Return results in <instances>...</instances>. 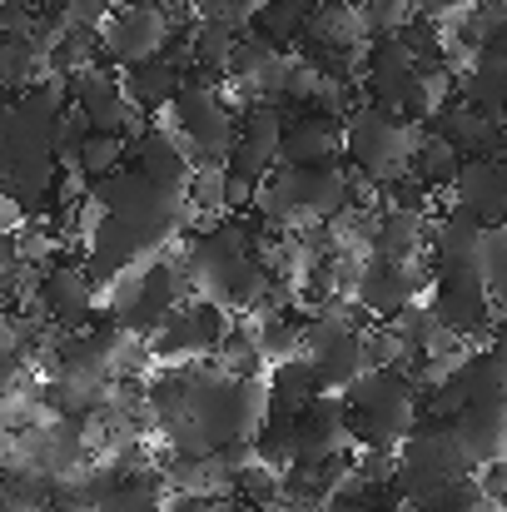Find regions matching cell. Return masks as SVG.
I'll list each match as a JSON object with an SVG mask.
<instances>
[{
    "instance_id": "1",
    "label": "cell",
    "mask_w": 507,
    "mask_h": 512,
    "mask_svg": "<svg viewBox=\"0 0 507 512\" xmlns=\"http://www.w3.org/2000/svg\"><path fill=\"white\" fill-rule=\"evenodd\" d=\"M348 398V423L358 433V453H398L423 428V388L403 368H373Z\"/></svg>"
},
{
    "instance_id": "2",
    "label": "cell",
    "mask_w": 507,
    "mask_h": 512,
    "mask_svg": "<svg viewBox=\"0 0 507 512\" xmlns=\"http://www.w3.org/2000/svg\"><path fill=\"white\" fill-rule=\"evenodd\" d=\"M179 264L194 284V294L214 299L219 309H229L234 319H249L269 304V289H274V274L259 264V259H244L234 249H224L209 229L189 234L179 244Z\"/></svg>"
},
{
    "instance_id": "3",
    "label": "cell",
    "mask_w": 507,
    "mask_h": 512,
    "mask_svg": "<svg viewBox=\"0 0 507 512\" xmlns=\"http://www.w3.org/2000/svg\"><path fill=\"white\" fill-rule=\"evenodd\" d=\"M194 294L184 264H179V249H169L160 259L140 264L135 274H125L120 284L105 289V319L135 339H155L165 329V319Z\"/></svg>"
},
{
    "instance_id": "4",
    "label": "cell",
    "mask_w": 507,
    "mask_h": 512,
    "mask_svg": "<svg viewBox=\"0 0 507 512\" xmlns=\"http://www.w3.org/2000/svg\"><path fill=\"white\" fill-rule=\"evenodd\" d=\"M169 135L189 150L194 170H209V165L224 170L234 145H239V105L229 100L224 85H209V80L189 75L174 110H169Z\"/></svg>"
},
{
    "instance_id": "5",
    "label": "cell",
    "mask_w": 507,
    "mask_h": 512,
    "mask_svg": "<svg viewBox=\"0 0 507 512\" xmlns=\"http://www.w3.org/2000/svg\"><path fill=\"white\" fill-rule=\"evenodd\" d=\"M343 145H348V165L358 174H368L378 189L398 184L413 174L418 145H423V125H408L403 115L383 110V105H358L343 120Z\"/></svg>"
},
{
    "instance_id": "6",
    "label": "cell",
    "mask_w": 507,
    "mask_h": 512,
    "mask_svg": "<svg viewBox=\"0 0 507 512\" xmlns=\"http://www.w3.org/2000/svg\"><path fill=\"white\" fill-rule=\"evenodd\" d=\"M473 473H478V468H473V458H468L458 428H453V423H438V418H423V428L398 448V478H393V488L403 493L408 508H418V503H428L438 488H448V483H458V478H473Z\"/></svg>"
},
{
    "instance_id": "7",
    "label": "cell",
    "mask_w": 507,
    "mask_h": 512,
    "mask_svg": "<svg viewBox=\"0 0 507 512\" xmlns=\"http://www.w3.org/2000/svg\"><path fill=\"white\" fill-rule=\"evenodd\" d=\"M20 314H35L45 319L50 329L60 334H85L100 324L105 314V289L100 279L85 269V259H55L40 269V294H35V309H20Z\"/></svg>"
},
{
    "instance_id": "8",
    "label": "cell",
    "mask_w": 507,
    "mask_h": 512,
    "mask_svg": "<svg viewBox=\"0 0 507 512\" xmlns=\"http://www.w3.org/2000/svg\"><path fill=\"white\" fill-rule=\"evenodd\" d=\"M174 40H179V20L160 0H120L110 25L100 30L105 65H115V70H135V65L160 60V55H169Z\"/></svg>"
},
{
    "instance_id": "9",
    "label": "cell",
    "mask_w": 507,
    "mask_h": 512,
    "mask_svg": "<svg viewBox=\"0 0 507 512\" xmlns=\"http://www.w3.org/2000/svg\"><path fill=\"white\" fill-rule=\"evenodd\" d=\"M229 329H234V314H229V309H219V304L204 299V294H189V299L165 319V329L150 339L155 368L209 363V358L219 353V343L229 339Z\"/></svg>"
},
{
    "instance_id": "10",
    "label": "cell",
    "mask_w": 507,
    "mask_h": 512,
    "mask_svg": "<svg viewBox=\"0 0 507 512\" xmlns=\"http://www.w3.org/2000/svg\"><path fill=\"white\" fill-rule=\"evenodd\" d=\"M428 304H433V314L448 324V334H458L468 348L488 343L493 329L503 324V309H498V299H493L483 269H443V274H433Z\"/></svg>"
},
{
    "instance_id": "11",
    "label": "cell",
    "mask_w": 507,
    "mask_h": 512,
    "mask_svg": "<svg viewBox=\"0 0 507 512\" xmlns=\"http://www.w3.org/2000/svg\"><path fill=\"white\" fill-rule=\"evenodd\" d=\"M433 294V269L428 264H398V259H368L363 274H358V289H353V304L363 309L368 324H393L403 319L408 309L428 304Z\"/></svg>"
},
{
    "instance_id": "12",
    "label": "cell",
    "mask_w": 507,
    "mask_h": 512,
    "mask_svg": "<svg viewBox=\"0 0 507 512\" xmlns=\"http://www.w3.org/2000/svg\"><path fill=\"white\" fill-rule=\"evenodd\" d=\"M289 115L294 110H279V105H249L239 115V145L229 155L224 170L244 184H264L269 174L284 165V130H289Z\"/></svg>"
},
{
    "instance_id": "13",
    "label": "cell",
    "mask_w": 507,
    "mask_h": 512,
    "mask_svg": "<svg viewBox=\"0 0 507 512\" xmlns=\"http://www.w3.org/2000/svg\"><path fill=\"white\" fill-rule=\"evenodd\" d=\"M448 209L478 219L483 229H503L507 224V174L503 160H468L458 184L448 189Z\"/></svg>"
},
{
    "instance_id": "14",
    "label": "cell",
    "mask_w": 507,
    "mask_h": 512,
    "mask_svg": "<svg viewBox=\"0 0 507 512\" xmlns=\"http://www.w3.org/2000/svg\"><path fill=\"white\" fill-rule=\"evenodd\" d=\"M284 165L294 170H319V165H348V145H343V125L329 115H289L284 130Z\"/></svg>"
},
{
    "instance_id": "15",
    "label": "cell",
    "mask_w": 507,
    "mask_h": 512,
    "mask_svg": "<svg viewBox=\"0 0 507 512\" xmlns=\"http://www.w3.org/2000/svg\"><path fill=\"white\" fill-rule=\"evenodd\" d=\"M373 254H378V259H398V264H423V259L433 254V214L378 209Z\"/></svg>"
},
{
    "instance_id": "16",
    "label": "cell",
    "mask_w": 507,
    "mask_h": 512,
    "mask_svg": "<svg viewBox=\"0 0 507 512\" xmlns=\"http://www.w3.org/2000/svg\"><path fill=\"white\" fill-rule=\"evenodd\" d=\"M483 244H488V229L458 209H443L433 214V274L443 269H483Z\"/></svg>"
},
{
    "instance_id": "17",
    "label": "cell",
    "mask_w": 507,
    "mask_h": 512,
    "mask_svg": "<svg viewBox=\"0 0 507 512\" xmlns=\"http://www.w3.org/2000/svg\"><path fill=\"white\" fill-rule=\"evenodd\" d=\"M458 100L483 110L488 120H507V55L503 50H478L463 70H458Z\"/></svg>"
},
{
    "instance_id": "18",
    "label": "cell",
    "mask_w": 507,
    "mask_h": 512,
    "mask_svg": "<svg viewBox=\"0 0 507 512\" xmlns=\"http://www.w3.org/2000/svg\"><path fill=\"white\" fill-rule=\"evenodd\" d=\"M184 40H189V55H194V75L209 80V85H229V65H234L244 30L229 25V20H189Z\"/></svg>"
},
{
    "instance_id": "19",
    "label": "cell",
    "mask_w": 507,
    "mask_h": 512,
    "mask_svg": "<svg viewBox=\"0 0 507 512\" xmlns=\"http://www.w3.org/2000/svg\"><path fill=\"white\" fill-rule=\"evenodd\" d=\"M299 204H304V229L309 224H334L343 209H353V170L348 165L299 170Z\"/></svg>"
},
{
    "instance_id": "20",
    "label": "cell",
    "mask_w": 507,
    "mask_h": 512,
    "mask_svg": "<svg viewBox=\"0 0 507 512\" xmlns=\"http://www.w3.org/2000/svg\"><path fill=\"white\" fill-rule=\"evenodd\" d=\"M473 468H488L507 458V403H468L458 418H453Z\"/></svg>"
},
{
    "instance_id": "21",
    "label": "cell",
    "mask_w": 507,
    "mask_h": 512,
    "mask_svg": "<svg viewBox=\"0 0 507 512\" xmlns=\"http://www.w3.org/2000/svg\"><path fill=\"white\" fill-rule=\"evenodd\" d=\"M130 165L145 174V179H155L165 189H179V194H189V184H194V160H189V150L169 130H150L145 140H135Z\"/></svg>"
},
{
    "instance_id": "22",
    "label": "cell",
    "mask_w": 507,
    "mask_h": 512,
    "mask_svg": "<svg viewBox=\"0 0 507 512\" xmlns=\"http://www.w3.org/2000/svg\"><path fill=\"white\" fill-rule=\"evenodd\" d=\"M319 398H324V373H319V363H314L309 353H299V358L269 368V408H274V413L304 418Z\"/></svg>"
},
{
    "instance_id": "23",
    "label": "cell",
    "mask_w": 507,
    "mask_h": 512,
    "mask_svg": "<svg viewBox=\"0 0 507 512\" xmlns=\"http://www.w3.org/2000/svg\"><path fill=\"white\" fill-rule=\"evenodd\" d=\"M184 80H189V75H184L169 55L150 60V65H135V70H120V85H125V95H130V105H135L140 115L174 110V100H179Z\"/></svg>"
},
{
    "instance_id": "24",
    "label": "cell",
    "mask_w": 507,
    "mask_h": 512,
    "mask_svg": "<svg viewBox=\"0 0 507 512\" xmlns=\"http://www.w3.org/2000/svg\"><path fill=\"white\" fill-rule=\"evenodd\" d=\"M314 363H319V373H324V393H353V388L378 368V358H373V329L343 339L338 348H329L324 358H314Z\"/></svg>"
},
{
    "instance_id": "25",
    "label": "cell",
    "mask_w": 507,
    "mask_h": 512,
    "mask_svg": "<svg viewBox=\"0 0 507 512\" xmlns=\"http://www.w3.org/2000/svg\"><path fill=\"white\" fill-rule=\"evenodd\" d=\"M249 324H254V339L264 348L269 368H279V363H289V358L304 353V319H299V314L259 309V314H249Z\"/></svg>"
},
{
    "instance_id": "26",
    "label": "cell",
    "mask_w": 507,
    "mask_h": 512,
    "mask_svg": "<svg viewBox=\"0 0 507 512\" xmlns=\"http://www.w3.org/2000/svg\"><path fill=\"white\" fill-rule=\"evenodd\" d=\"M463 150L453 145V140H443L438 130H423V145H418V160H413V174L433 189V194H448L453 184H458V174H463Z\"/></svg>"
},
{
    "instance_id": "27",
    "label": "cell",
    "mask_w": 507,
    "mask_h": 512,
    "mask_svg": "<svg viewBox=\"0 0 507 512\" xmlns=\"http://www.w3.org/2000/svg\"><path fill=\"white\" fill-rule=\"evenodd\" d=\"M169 503V483L160 468H145L135 478H125L115 493H105L90 512H165Z\"/></svg>"
},
{
    "instance_id": "28",
    "label": "cell",
    "mask_w": 507,
    "mask_h": 512,
    "mask_svg": "<svg viewBox=\"0 0 507 512\" xmlns=\"http://www.w3.org/2000/svg\"><path fill=\"white\" fill-rule=\"evenodd\" d=\"M50 75V65H45V50L35 45V35H25V40H0V80H5V90H10V100L15 95H25L35 80H45Z\"/></svg>"
},
{
    "instance_id": "29",
    "label": "cell",
    "mask_w": 507,
    "mask_h": 512,
    "mask_svg": "<svg viewBox=\"0 0 507 512\" xmlns=\"http://www.w3.org/2000/svg\"><path fill=\"white\" fill-rule=\"evenodd\" d=\"M314 10H319V0H269L264 15L254 20V30H259L264 40H274L279 50H289V45H299V35L309 30Z\"/></svg>"
},
{
    "instance_id": "30",
    "label": "cell",
    "mask_w": 507,
    "mask_h": 512,
    "mask_svg": "<svg viewBox=\"0 0 507 512\" xmlns=\"http://www.w3.org/2000/svg\"><path fill=\"white\" fill-rule=\"evenodd\" d=\"M214 363L224 373H234V378H269V358H264V348L254 339V324L249 319H234V329H229V339L219 343Z\"/></svg>"
},
{
    "instance_id": "31",
    "label": "cell",
    "mask_w": 507,
    "mask_h": 512,
    "mask_svg": "<svg viewBox=\"0 0 507 512\" xmlns=\"http://www.w3.org/2000/svg\"><path fill=\"white\" fill-rule=\"evenodd\" d=\"M294 443H299V418L294 413H274L264 418V428L254 433V458L274 473H289L294 468Z\"/></svg>"
},
{
    "instance_id": "32",
    "label": "cell",
    "mask_w": 507,
    "mask_h": 512,
    "mask_svg": "<svg viewBox=\"0 0 507 512\" xmlns=\"http://www.w3.org/2000/svg\"><path fill=\"white\" fill-rule=\"evenodd\" d=\"M234 503L249 512H284V473H274L264 463L244 468L234 483Z\"/></svg>"
},
{
    "instance_id": "33",
    "label": "cell",
    "mask_w": 507,
    "mask_h": 512,
    "mask_svg": "<svg viewBox=\"0 0 507 512\" xmlns=\"http://www.w3.org/2000/svg\"><path fill=\"white\" fill-rule=\"evenodd\" d=\"M408 512H503V508L483 493V483L473 473V478H458V483L438 488L428 503H418V508H408Z\"/></svg>"
},
{
    "instance_id": "34",
    "label": "cell",
    "mask_w": 507,
    "mask_h": 512,
    "mask_svg": "<svg viewBox=\"0 0 507 512\" xmlns=\"http://www.w3.org/2000/svg\"><path fill=\"white\" fill-rule=\"evenodd\" d=\"M274 55H284L274 40H264L259 30H249L244 40H239V50H234V65H229V85H239V90H249L264 70H269V60Z\"/></svg>"
},
{
    "instance_id": "35",
    "label": "cell",
    "mask_w": 507,
    "mask_h": 512,
    "mask_svg": "<svg viewBox=\"0 0 507 512\" xmlns=\"http://www.w3.org/2000/svg\"><path fill=\"white\" fill-rule=\"evenodd\" d=\"M363 25H368V40H393L408 30V20L418 15L413 0H363Z\"/></svg>"
},
{
    "instance_id": "36",
    "label": "cell",
    "mask_w": 507,
    "mask_h": 512,
    "mask_svg": "<svg viewBox=\"0 0 507 512\" xmlns=\"http://www.w3.org/2000/svg\"><path fill=\"white\" fill-rule=\"evenodd\" d=\"M483 279H488L498 309H507V224L503 229H488V244H483Z\"/></svg>"
},
{
    "instance_id": "37",
    "label": "cell",
    "mask_w": 507,
    "mask_h": 512,
    "mask_svg": "<svg viewBox=\"0 0 507 512\" xmlns=\"http://www.w3.org/2000/svg\"><path fill=\"white\" fill-rule=\"evenodd\" d=\"M383 209H403V214H433V189H428L418 174H408V179H398V184H388V189H383Z\"/></svg>"
},
{
    "instance_id": "38",
    "label": "cell",
    "mask_w": 507,
    "mask_h": 512,
    "mask_svg": "<svg viewBox=\"0 0 507 512\" xmlns=\"http://www.w3.org/2000/svg\"><path fill=\"white\" fill-rule=\"evenodd\" d=\"M329 85V70L324 65H309V60H299V70H294V85H289V105H314L319 100V90Z\"/></svg>"
},
{
    "instance_id": "39",
    "label": "cell",
    "mask_w": 507,
    "mask_h": 512,
    "mask_svg": "<svg viewBox=\"0 0 507 512\" xmlns=\"http://www.w3.org/2000/svg\"><path fill=\"white\" fill-rule=\"evenodd\" d=\"M35 25H40V10H30L25 0H5V5H0V30H5V40H25V35H35Z\"/></svg>"
},
{
    "instance_id": "40",
    "label": "cell",
    "mask_w": 507,
    "mask_h": 512,
    "mask_svg": "<svg viewBox=\"0 0 507 512\" xmlns=\"http://www.w3.org/2000/svg\"><path fill=\"white\" fill-rule=\"evenodd\" d=\"M234 508V498H199V493H179V498H169L165 512H229Z\"/></svg>"
},
{
    "instance_id": "41",
    "label": "cell",
    "mask_w": 507,
    "mask_h": 512,
    "mask_svg": "<svg viewBox=\"0 0 507 512\" xmlns=\"http://www.w3.org/2000/svg\"><path fill=\"white\" fill-rule=\"evenodd\" d=\"M468 5H473V0H413V10H418L423 20H438V25L458 20V15H463Z\"/></svg>"
},
{
    "instance_id": "42",
    "label": "cell",
    "mask_w": 507,
    "mask_h": 512,
    "mask_svg": "<svg viewBox=\"0 0 507 512\" xmlns=\"http://www.w3.org/2000/svg\"><path fill=\"white\" fill-rule=\"evenodd\" d=\"M478 483H483V493L503 508V503H507V458L488 463V468H478Z\"/></svg>"
},
{
    "instance_id": "43",
    "label": "cell",
    "mask_w": 507,
    "mask_h": 512,
    "mask_svg": "<svg viewBox=\"0 0 507 512\" xmlns=\"http://www.w3.org/2000/svg\"><path fill=\"white\" fill-rule=\"evenodd\" d=\"M194 20H229L234 25V0H189Z\"/></svg>"
},
{
    "instance_id": "44",
    "label": "cell",
    "mask_w": 507,
    "mask_h": 512,
    "mask_svg": "<svg viewBox=\"0 0 507 512\" xmlns=\"http://www.w3.org/2000/svg\"><path fill=\"white\" fill-rule=\"evenodd\" d=\"M324 512H378V508H373V498H368V488H363V493H334V503Z\"/></svg>"
},
{
    "instance_id": "45",
    "label": "cell",
    "mask_w": 507,
    "mask_h": 512,
    "mask_svg": "<svg viewBox=\"0 0 507 512\" xmlns=\"http://www.w3.org/2000/svg\"><path fill=\"white\" fill-rule=\"evenodd\" d=\"M25 5H30V10H40V15H45V10H55V5H60V0H25Z\"/></svg>"
},
{
    "instance_id": "46",
    "label": "cell",
    "mask_w": 507,
    "mask_h": 512,
    "mask_svg": "<svg viewBox=\"0 0 507 512\" xmlns=\"http://www.w3.org/2000/svg\"><path fill=\"white\" fill-rule=\"evenodd\" d=\"M319 5H363V0H319Z\"/></svg>"
},
{
    "instance_id": "47",
    "label": "cell",
    "mask_w": 507,
    "mask_h": 512,
    "mask_svg": "<svg viewBox=\"0 0 507 512\" xmlns=\"http://www.w3.org/2000/svg\"><path fill=\"white\" fill-rule=\"evenodd\" d=\"M503 324H507V309H503Z\"/></svg>"
},
{
    "instance_id": "48",
    "label": "cell",
    "mask_w": 507,
    "mask_h": 512,
    "mask_svg": "<svg viewBox=\"0 0 507 512\" xmlns=\"http://www.w3.org/2000/svg\"><path fill=\"white\" fill-rule=\"evenodd\" d=\"M503 130H507V120H503Z\"/></svg>"
},
{
    "instance_id": "49",
    "label": "cell",
    "mask_w": 507,
    "mask_h": 512,
    "mask_svg": "<svg viewBox=\"0 0 507 512\" xmlns=\"http://www.w3.org/2000/svg\"><path fill=\"white\" fill-rule=\"evenodd\" d=\"M503 512H507V503H503Z\"/></svg>"
},
{
    "instance_id": "50",
    "label": "cell",
    "mask_w": 507,
    "mask_h": 512,
    "mask_svg": "<svg viewBox=\"0 0 507 512\" xmlns=\"http://www.w3.org/2000/svg\"><path fill=\"white\" fill-rule=\"evenodd\" d=\"M403 512H408V508H403Z\"/></svg>"
}]
</instances>
